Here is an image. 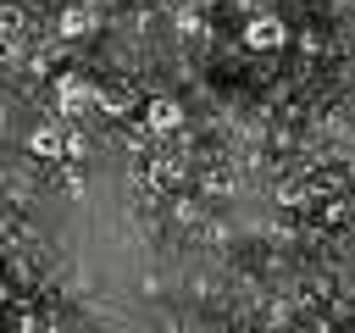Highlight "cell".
<instances>
[{
    "label": "cell",
    "instance_id": "obj_8",
    "mask_svg": "<svg viewBox=\"0 0 355 333\" xmlns=\"http://www.w3.org/2000/svg\"><path fill=\"white\" fill-rule=\"evenodd\" d=\"M17 333H55V322H44V316H22Z\"/></svg>",
    "mask_w": 355,
    "mask_h": 333
},
{
    "label": "cell",
    "instance_id": "obj_6",
    "mask_svg": "<svg viewBox=\"0 0 355 333\" xmlns=\"http://www.w3.org/2000/svg\"><path fill=\"white\" fill-rule=\"evenodd\" d=\"M94 105H100L105 117H128V94H116V89H111V94H100Z\"/></svg>",
    "mask_w": 355,
    "mask_h": 333
},
{
    "label": "cell",
    "instance_id": "obj_5",
    "mask_svg": "<svg viewBox=\"0 0 355 333\" xmlns=\"http://www.w3.org/2000/svg\"><path fill=\"white\" fill-rule=\"evenodd\" d=\"M94 22H100V17H94L89 6H72V11H61V22H55V28H61L67 39H83V33H94Z\"/></svg>",
    "mask_w": 355,
    "mask_h": 333
},
{
    "label": "cell",
    "instance_id": "obj_2",
    "mask_svg": "<svg viewBox=\"0 0 355 333\" xmlns=\"http://www.w3.org/2000/svg\"><path fill=\"white\" fill-rule=\"evenodd\" d=\"M55 100H61V111H89V105L100 100V89H94L89 78H78V72H61V78H55Z\"/></svg>",
    "mask_w": 355,
    "mask_h": 333
},
{
    "label": "cell",
    "instance_id": "obj_1",
    "mask_svg": "<svg viewBox=\"0 0 355 333\" xmlns=\"http://www.w3.org/2000/svg\"><path fill=\"white\" fill-rule=\"evenodd\" d=\"M244 44H250V50H266V56H272V50H283V44H288L283 17H277V11H255V17L244 22Z\"/></svg>",
    "mask_w": 355,
    "mask_h": 333
},
{
    "label": "cell",
    "instance_id": "obj_9",
    "mask_svg": "<svg viewBox=\"0 0 355 333\" xmlns=\"http://www.w3.org/2000/svg\"><path fill=\"white\" fill-rule=\"evenodd\" d=\"M305 200H311V194H305L300 183H288V189H283V205H305Z\"/></svg>",
    "mask_w": 355,
    "mask_h": 333
},
{
    "label": "cell",
    "instance_id": "obj_3",
    "mask_svg": "<svg viewBox=\"0 0 355 333\" xmlns=\"http://www.w3.org/2000/svg\"><path fill=\"white\" fill-rule=\"evenodd\" d=\"M144 128H150V133H178V128H183V105H178L172 94H150V100H144Z\"/></svg>",
    "mask_w": 355,
    "mask_h": 333
},
{
    "label": "cell",
    "instance_id": "obj_7",
    "mask_svg": "<svg viewBox=\"0 0 355 333\" xmlns=\"http://www.w3.org/2000/svg\"><path fill=\"white\" fill-rule=\"evenodd\" d=\"M83 150H89V139H83V133H78V128H72V133H67V161H78V155H83Z\"/></svg>",
    "mask_w": 355,
    "mask_h": 333
},
{
    "label": "cell",
    "instance_id": "obj_4",
    "mask_svg": "<svg viewBox=\"0 0 355 333\" xmlns=\"http://www.w3.org/2000/svg\"><path fill=\"white\" fill-rule=\"evenodd\" d=\"M28 155H39V161H55V155H67V133H61L55 122H39V128H28Z\"/></svg>",
    "mask_w": 355,
    "mask_h": 333
}]
</instances>
